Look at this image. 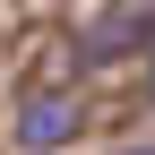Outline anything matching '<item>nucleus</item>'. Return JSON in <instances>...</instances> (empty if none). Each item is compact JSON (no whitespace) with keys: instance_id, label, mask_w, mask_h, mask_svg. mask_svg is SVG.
<instances>
[{"instance_id":"1","label":"nucleus","mask_w":155,"mask_h":155,"mask_svg":"<svg viewBox=\"0 0 155 155\" xmlns=\"http://www.w3.org/2000/svg\"><path fill=\"white\" fill-rule=\"evenodd\" d=\"M78 129H86V104H78L69 86H35L26 104H17V147L26 155H61Z\"/></svg>"},{"instance_id":"2","label":"nucleus","mask_w":155,"mask_h":155,"mask_svg":"<svg viewBox=\"0 0 155 155\" xmlns=\"http://www.w3.org/2000/svg\"><path fill=\"white\" fill-rule=\"evenodd\" d=\"M147 104H155V26H147Z\"/></svg>"},{"instance_id":"3","label":"nucleus","mask_w":155,"mask_h":155,"mask_svg":"<svg viewBox=\"0 0 155 155\" xmlns=\"http://www.w3.org/2000/svg\"><path fill=\"white\" fill-rule=\"evenodd\" d=\"M112 155H155V147H112Z\"/></svg>"}]
</instances>
